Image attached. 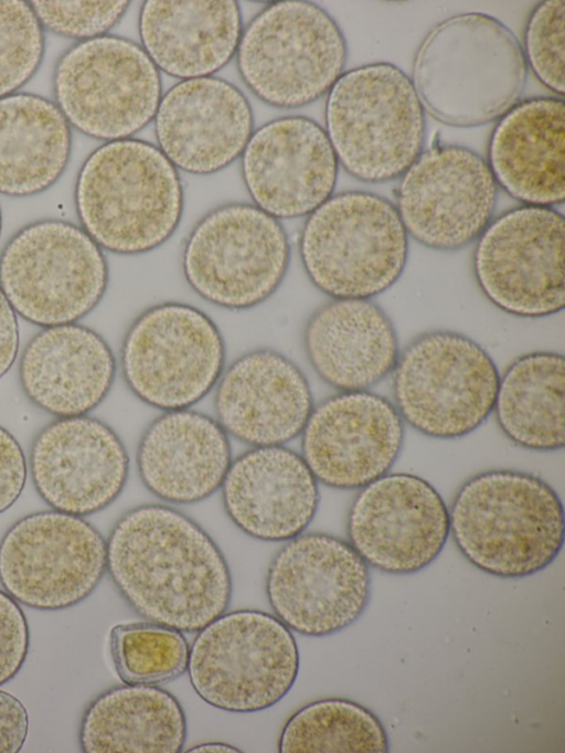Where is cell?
Instances as JSON below:
<instances>
[{"label":"cell","mask_w":565,"mask_h":753,"mask_svg":"<svg viewBox=\"0 0 565 753\" xmlns=\"http://www.w3.org/2000/svg\"><path fill=\"white\" fill-rule=\"evenodd\" d=\"M107 543V572L140 616L196 633L226 612L233 592L226 559L192 518L161 503L125 512Z\"/></svg>","instance_id":"6da1fadb"},{"label":"cell","mask_w":565,"mask_h":753,"mask_svg":"<svg viewBox=\"0 0 565 753\" xmlns=\"http://www.w3.org/2000/svg\"><path fill=\"white\" fill-rule=\"evenodd\" d=\"M526 78L515 34L481 12L456 14L431 28L416 50L411 77L425 110L455 127L499 119L519 102Z\"/></svg>","instance_id":"7a4b0ae2"},{"label":"cell","mask_w":565,"mask_h":753,"mask_svg":"<svg viewBox=\"0 0 565 753\" xmlns=\"http://www.w3.org/2000/svg\"><path fill=\"white\" fill-rule=\"evenodd\" d=\"M449 510L450 533L480 571L520 579L546 569L564 544V508L542 478L491 469L467 479Z\"/></svg>","instance_id":"3957f363"},{"label":"cell","mask_w":565,"mask_h":753,"mask_svg":"<svg viewBox=\"0 0 565 753\" xmlns=\"http://www.w3.org/2000/svg\"><path fill=\"white\" fill-rule=\"evenodd\" d=\"M178 169L148 141H107L83 163L75 185L82 229L104 250L143 254L166 243L183 212Z\"/></svg>","instance_id":"277c9868"},{"label":"cell","mask_w":565,"mask_h":753,"mask_svg":"<svg viewBox=\"0 0 565 753\" xmlns=\"http://www.w3.org/2000/svg\"><path fill=\"white\" fill-rule=\"evenodd\" d=\"M326 132L338 162L353 178H401L424 151L425 108L411 77L388 62L351 68L328 92Z\"/></svg>","instance_id":"5b68a950"},{"label":"cell","mask_w":565,"mask_h":753,"mask_svg":"<svg viewBox=\"0 0 565 753\" xmlns=\"http://www.w3.org/2000/svg\"><path fill=\"white\" fill-rule=\"evenodd\" d=\"M299 254L308 278L327 296L371 299L402 276L408 234L395 204L386 198L343 191L308 215Z\"/></svg>","instance_id":"8992f818"},{"label":"cell","mask_w":565,"mask_h":753,"mask_svg":"<svg viewBox=\"0 0 565 753\" xmlns=\"http://www.w3.org/2000/svg\"><path fill=\"white\" fill-rule=\"evenodd\" d=\"M249 91L278 108H298L327 94L343 74L348 45L337 21L319 4L277 1L243 30L236 50Z\"/></svg>","instance_id":"52a82bcc"},{"label":"cell","mask_w":565,"mask_h":753,"mask_svg":"<svg viewBox=\"0 0 565 753\" xmlns=\"http://www.w3.org/2000/svg\"><path fill=\"white\" fill-rule=\"evenodd\" d=\"M196 633L186 671L207 704L232 713L258 712L295 685L298 646L276 616L258 609L225 612Z\"/></svg>","instance_id":"ba28073f"},{"label":"cell","mask_w":565,"mask_h":753,"mask_svg":"<svg viewBox=\"0 0 565 753\" xmlns=\"http://www.w3.org/2000/svg\"><path fill=\"white\" fill-rule=\"evenodd\" d=\"M392 373L397 412L425 436L463 437L493 412L500 373L488 351L466 335H418L399 352Z\"/></svg>","instance_id":"9c48e42d"},{"label":"cell","mask_w":565,"mask_h":753,"mask_svg":"<svg viewBox=\"0 0 565 753\" xmlns=\"http://www.w3.org/2000/svg\"><path fill=\"white\" fill-rule=\"evenodd\" d=\"M109 272L102 247L60 220L31 223L0 255V288L22 318L41 327L75 324L102 300Z\"/></svg>","instance_id":"30bf717a"},{"label":"cell","mask_w":565,"mask_h":753,"mask_svg":"<svg viewBox=\"0 0 565 753\" xmlns=\"http://www.w3.org/2000/svg\"><path fill=\"white\" fill-rule=\"evenodd\" d=\"M290 251L278 219L254 203L231 202L193 226L182 251V272L207 303L245 310L275 294L286 277Z\"/></svg>","instance_id":"8fae6325"},{"label":"cell","mask_w":565,"mask_h":753,"mask_svg":"<svg viewBox=\"0 0 565 753\" xmlns=\"http://www.w3.org/2000/svg\"><path fill=\"white\" fill-rule=\"evenodd\" d=\"M225 342L201 309L163 301L130 324L120 350L122 378L143 403L162 411L190 409L217 383Z\"/></svg>","instance_id":"7c38bea8"},{"label":"cell","mask_w":565,"mask_h":753,"mask_svg":"<svg viewBox=\"0 0 565 753\" xmlns=\"http://www.w3.org/2000/svg\"><path fill=\"white\" fill-rule=\"evenodd\" d=\"M161 84L142 46L114 35L77 43L54 72L57 106L67 121L107 141L127 139L154 118Z\"/></svg>","instance_id":"4fadbf2b"},{"label":"cell","mask_w":565,"mask_h":753,"mask_svg":"<svg viewBox=\"0 0 565 753\" xmlns=\"http://www.w3.org/2000/svg\"><path fill=\"white\" fill-rule=\"evenodd\" d=\"M565 222L553 208L525 205L492 219L472 254L475 279L500 310L523 318L559 312L565 304Z\"/></svg>","instance_id":"5bb4252c"},{"label":"cell","mask_w":565,"mask_h":753,"mask_svg":"<svg viewBox=\"0 0 565 753\" xmlns=\"http://www.w3.org/2000/svg\"><path fill=\"white\" fill-rule=\"evenodd\" d=\"M106 571V540L82 517L34 512L14 522L0 541V583L31 608L72 607L95 591Z\"/></svg>","instance_id":"9a60e30c"},{"label":"cell","mask_w":565,"mask_h":753,"mask_svg":"<svg viewBox=\"0 0 565 753\" xmlns=\"http://www.w3.org/2000/svg\"><path fill=\"white\" fill-rule=\"evenodd\" d=\"M265 588L275 616L290 630L322 637L362 616L371 597V574L348 541L302 532L273 556Z\"/></svg>","instance_id":"2e32d148"},{"label":"cell","mask_w":565,"mask_h":753,"mask_svg":"<svg viewBox=\"0 0 565 753\" xmlns=\"http://www.w3.org/2000/svg\"><path fill=\"white\" fill-rule=\"evenodd\" d=\"M498 184L487 160L459 145L424 150L401 177L396 209L423 246L458 251L476 241L492 220Z\"/></svg>","instance_id":"e0dca14e"},{"label":"cell","mask_w":565,"mask_h":753,"mask_svg":"<svg viewBox=\"0 0 565 753\" xmlns=\"http://www.w3.org/2000/svg\"><path fill=\"white\" fill-rule=\"evenodd\" d=\"M347 533L369 566L413 574L444 550L450 534L449 510L426 479L387 473L360 488L349 509Z\"/></svg>","instance_id":"ac0fdd59"},{"label":"cell","mask_w":565,"mask_h":753,"mask_svg":"<svg viewBox=\"0 0 565 753\" xmlns=\"http://www.w3.org/2000/svg\"><path fill=\"white\" fill-rule=\"evenodd\" d=\"M301 435V456L318 482L360 489L387 474L404 444V421L386 397L342 391L313 410Z\"/></svg>","instance_id":"d6986e66"},{"label":"cell","mask_w":565,"mask_h":753,"mask_svg":"<svg viewBox=\"0 0 565 753\" xmlns=\"http://www.w3.org/2000/svg\"><path fill=\"white\" fill-rule=\"evenodd\" d=\"M30 473L53 510L84 517L111 505L124 490L129 456L118 434L87 415L58 417L35 436Z\"/></svg>","instance_id":"ffe728a7"},{"label":"cell","mask_w":565,"mask_h":753,"mask_svg":"<svg viewBox=\"0 0 565 753\" xmlns=\"http://www.w3.org/2000/svg\"><path fill=\"white\" fill-rule=\"evenodd\" d=\"M338 169L324 128L300 115L264 124L242 153V176L254 204L276 219L313 212L333 194Z\"/></svg>","instance_id":"44dd1931"},{"label":"cell","mask_w":565,"mask_h":753,"mask_svg":"<svg viewBox=\"0 0 565 753\" xmlns=\"http://www.w3.org/2000/svg\"><path fill=\"white\" fill-rule=\"evenodd\" d=\"M153 119L158 148L177 169L200 176L235 161L254 131L246 96L214 76L174 84L162 95Z\"/></svg>","instance_id":"7402d4cb"},{"label":"cell","mask_w":565,"mask_h":753,"mask_svg":"<svg viewBox=\"0 0 565 753\" xmlns=\"http://www.w3.org/2000/svg\"><path fill=\"white\" fill-rule=\"evenodd\" d=\"M215 386L216 421L227 435L252 447L291 442L302 433L315 406L301 369L269 348L241 354Z\"/></svg>","instance_id":"603a6c76"},{"label":"cell","mask_w":565,"mask_h":753,"mask_svg":"<svg viewBox=\"0 0 565 753\" xmlns=\"http://www.w3.org/2000/svg\"><path fill=\"white\" fill-rule=\"evenodd\" d=\"M220 489L232 522L269 542L305 532L320 501L319 482L301 454L285 445L252 447L236 456Z\"/></svg>","instance_id":"cb8c5ba5"},{"label":"cell","mask_w":565,"mask_h":753,"mask_svg":"<svg viewBox=\"0 0 565 753\" xmlns=\"http://www.w3.org/2000/svg\"><path fill=\"white\" fill-rule=\"evenodd\" d=\"M115 375L116 359L107 341L76 322L44 327L28 342L19 361L25 396L57 418L96 409Z\"/></svg>","instance_id":"d4e9b609"},{"label":"cell","mask_w":565,"mask_h":753,"mask_svg":"<svg viewBox=\"0 0 565 753\" xmlns=\"http://www.w3.org/2000/svg\"><path fill=\"white\" fill-rule=\"evenodd\" d=\"M227 433L190 409L166 411L143 431L136 453L141 482L162 501L189 505L221 488L232 463Z\"/></svg>","instance_id":"484cf974"},{"label":"cell","mask_w":565,"mask_h":753,"mask_svg":"<svg viewBox=\"0 0 565 753\" xmlns=\"http://www.w3.org/2000/svg\"><path fill=\"white\" fill-rule=\"evenodd\" d=\"M488 166L510 197L553 208L565 198V102L541 96L519 100L497 121Z\"/></svg>","instance_id":"4316f807"},{"label":"cell","mask_w":565,"mask_h":753,"mask_svg":"<svg viewBox=\"0 0 565 753\" xmlns=\"http://www.w3.org/2000/svg\"><path fill=\"white\" fill-rule=\"evenodd\" d=\"M307 359L317 375L342 391H364L392 373L399 349L395 327L372 299H331L307 319Z\"/></svg>","instance_id":"83f0119b"},{"label":"cell","mask_w":565,"mask_h":753,"mask_svg":"<svg viewBox=\"0 0 565 753\" xmlns=\"http://www.w3.org/2000/svg\"><path fill=\"white\" fill-rule=\"evenodd\" d=\"M138 26L141 46L157 68L181 81L223 68L243 32L241 8L233 0H148Z\"/></svg>","instance_id":"f1b7e54d"},{"label":"cell","mask_w":565,"mask_h":753,"mask_svg":"<svg viewBox=\"0 0 565 753\" xmlns=\"http://www.w3.org/2000/svg\"><path fill=\"white\" fill-rule=\"evenodd\" d=\"M186 719L178 699L150 685L110 688L86 708L78 733L85 753H179Z\"/></svg>","instance_id":"f546056e"},{"label":"cell","mask_w":565,"mask_h":753,"mask_svg":"<svg viewBox=\"0 0 565 753\" xmlns=\"http://www.w3.org/2000/svg\"><path fill=\"white\" fill-rule=\"evenodd\" d=\"M71 137L70 123L51 100L25 93L0 98V193L49 189L68 162Z\"/></svg>","instance_id":"4dcf8cb0"},{"label":"cell","mask_w":565,"mask_h":753,"mask_svg":"<svg viewBox=\"0 0 565 753\" xmlns=\"http://www.w3.org/2000/svg\"><path fill=\"white\" fill-rule=\"evenodd\" d=\"M565 361L557 352L535 351L513 360L500 375L493 412L502 433L535 452L564 447Z\"/></svg>","instance_id":"1f68e13d"},{"label":"cell","mask_w":565,"mask_h":753,"mask_svg":"<svg viewBox=\"0 0 565 753\" xmlns=\"http://www.w3.org/2000/svg\"><path fill=\"white\" fill-rule=\"evenodd\" d=\"M280 753H386L388 735L364 706L344 698H323L296 710L285 722Z\"/></svg>","instance_id":"d6a6232c"},{"label":"cell","mask_w":565,"mask_h":753,"mask_svg":"<svg viewBox=\"0 0 565 753\" xmlns=\"http://www.w3.org/2000/svg\"><path fill=\"white\" fill-rule=\"evenodd\" d=\"M109 648L124 683L157 686L179 678L188 669L186 638L182 632L158 623L114 626Z\"/></svg>","instance_id":"836d02e7"},{"label":"cell","mask_w":565,"mask_h":753,"mask_svg":"<svg viewBox=\"0 0 565 753\" xmlns=\"http://www.w3.org/2000/svg\"><path fill=\"white\" fill-rule=\"evenodd\" d=\"M43 53V28L31 4L0 0V98L33 76Z\"/></svg>","instance_id":"e575fe53"},{"label":"cell","mask_w":565,"mask_h":753,"mask_svg":"<svg viewBox=\"0 0 565 753\" xmlns=\"http://www.w3.org/2000/svg\"><path fill=\"white\" fill-rule=\"evenodd\" d=\"M565 2L546 0L535 6L523 33L526 66L550 91L564 95Z\"/></svg>","instance_id":"d590c367"},{"label":"cell","mask_w":565,"mask_h":753,"mask_svg":"<svg viewBox=\"0 0 565 753\" xmlns=\"http://www.w3.org/2000/svg\"><path fill=\"white\" fill-rule=\"evenodd\" d=\"M40 23L52 32L75 39L103 36L125 14L128 1H32Z\"/></svg>","instance_id":"8d00e7d4"},{"label":"cell","mask_w":565,"mask_h":753,"mask_svg":"<svg viewBox=\"0 0 565 753\" xmlns=\"http://www.w3.org/2000/svg\"><path fill=\"white\" fill-rule=\"evenodd\" d=\"M29 646L30 633L24 612L13 597L0 590V686L20 671Z\"/></svg>","instance_id":"74e56055"},{"label":"cell","mask_w":565,"mask_h":753,"mask_svg":"<svg viewBox=\"0 0 565 753\" xmlns=\"http://www.w3.org/2000/svg\"><path fill=\"white\" fill-rule=\"evenodd\" d=\"M26 476V460L19 442L0 426V513L18 500Z\"/></svg>","instance_id":"f35d334b"},{"label":"cell","mask_w":565,"mask_h":753,"mask_svg":"<svg viewBox=\"0 0 565 753\" xmlns=\"http://www.w3.org/2000/svg\"><path fill=\"white\" fill-rule=\"evenodd\" d=\"M29 715L13 694L0 690V753L19 752L28 736Z\"/></svg>","instance_id":"ab89813d"},{"label":"cell","mask_w":565,"mask_h":753,"mask_svg":"<svg viewBox=\"0 0 565 753\" xmlns=\"http://www.w3.org/2000/svg\"><path fill=\"white\" fill-rule=\"evenodd\" d=\"M19 350L17 315L0 288V378L13 365Z\"/></svg>","instance_id":"60d3db41"},{"label":"cell","mask_w":565,"mask_h":753,"mask_svg":"<svg viewBox=\"0 0 565 753\" xmlns=\"http://www.w3.org/2000/svg\"><path fill=\"white\" fill-rule=\"evenodd\" d=\"M186 752H196V753H239L242 752L239 749H237L234 745H231L228 743L224 742H203L199 743L196 745L191 746L190 749L186 750Z\"/></svg>","instance_id":"b9f144b4"},{"label":"cell","mask_w":565,"mask_h":753,"mask_svg":"<svg viewBox=\"0 0 565 753\" xmlns=\"http://www.w3.org/2000/svg\"><path fill=\"white\" fill-rule=\"evenodd\" d=\"M0 233H1V211H0Z\"/></svg>","instance_id":"7bdbcfd3"}]
</instances>
